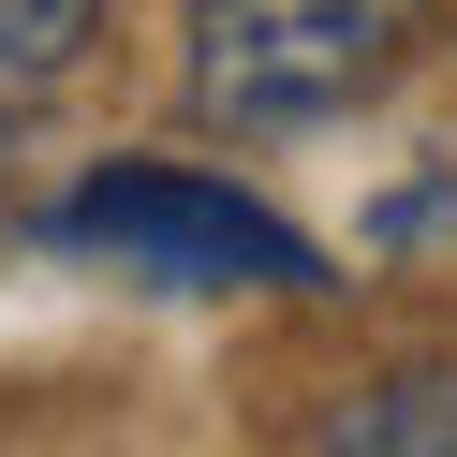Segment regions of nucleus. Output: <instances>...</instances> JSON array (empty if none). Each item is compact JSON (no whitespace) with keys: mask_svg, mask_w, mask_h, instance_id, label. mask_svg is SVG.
<instances>
[{"mask_svg":"<svg viewBox=\"0 0 457 457\" xmlns=\"http://www.w3.org/2000/svg\"><path fill=\"white\" fill-rule=\"evenodd\" d=\"M413 0H192V104L237 133L339 119L413 60Z\"/></svg>","mask_w":457,"mask_h":457,"instance_id":"obj_1","label":"nucleus"},{"mask_svg":"<svg viewBox=\"0 0 457 457\" xmlns=\"http://www.w3.org/2000/svg\"><path fill=\"white\" fill-rule=\"evenodd\" d=\"M60 251H119L133 280H178V295H310V237H280L266 207H237L221 178H178V162H104L60 207Z\"/></svg>","mask_w":457,"mask_h":457,"instance_id":"obj_2","label":"nucleus"},{"mask_svg":"<svg viewBox=\"0 0 457 457\" xmlns=\"http://www.w3.org/2000/svg\"><path fill=\"white\" fill-rule=\"evenodd\" d=\"M104 0H0V104H45L74 60H89Z\"/></svg>","mask_w":457,"mask_h":457,"instance_id":"obj_3","label":"nucleus"},{"mask_svg":"<svg viewBox=\"0 0 457 457\" xmlns=\"http://www.w3.org/2000/svg\"><path fill=\"white\" fill-rule=\"evenodd\" d=\"M325 443H457V369H398V384H369Z\"/></svg>","mask_w":457,"mask_h":457,"instance_id":"obj_4","label":"nucleus"}]
</instances>
